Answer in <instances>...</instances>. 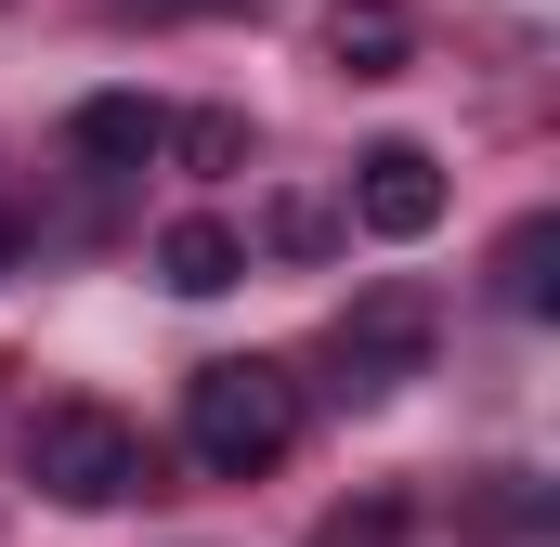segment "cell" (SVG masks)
<instances>
[{"instance_id": "obj_5", "label": "cell", "mask_w": 560, "mask_h": 547, "mask_svg": "<svg viewBox=\"0 0 560 547\" xmlns=\"http://www.w3.org/2000/svg\"><path fill=\"white\" fill-rule=\"evenodd\" d=\"M66 156H79V170H156V156H170V105H156V92H92V105L66 118Z\"/></svg>"}, {"instance_id": "obj_9", "label": "cell", "mask_w": 560, "mask_h": 547, "mask_svg": "<svg viewBox=\"0 0 560 547\" xmlns=\"http://www.w3.org/2000/svg\"><path fill=\"white\" fill-rule=\"evenodd\" d=\"M170 156L222 183V170H248V118H235V105H196V118H170Z\"/></svg>"}, {"instance_id": "obj_3", "label": "cell", "mask_w": 560, "mask_h": 547, "mask_svg": "<svg viewBox=\"0 0 560 547\" xmlns=\"http://www.w3.org/2000/svg\"><path fill=\"white\" fill-rule=\"evenodd\" d=\"M326 365H339V379H326L339 405H392V392L430 365V300H418V287H365V300L339 313Z\"/></svg>"}, {"instance_id": "obj_1", "label": "cell", "mask_w": 560, "mask_h": 547, "mask_svg": "<svg viewBox=\"0 0 560 547\" xmlns=\"http://www.w3.org/2000/svg\"><path fill=\"white\" fill-rule=\"evenodd\" d=\"M287 443H300V379H287V365L222 352V365L183 379V456H196L209 482H261Z\"/></svg>"}, {"instance_id": "obj_4", "label": "cell", "mask_w": 560, "mask_h": 547, "mask_svg": "<svg viewBox=\"0 0 560 547\" xmlns=\"http://www.w3.org/2000/svg\"><path fill=\"white\" fill-rule=\"evenodd\" d=\"M352 222L392 235V248H418L430 222H443V156L430 143H365L352 156Z\"/></svg>"}, {"instance_id": "obj_10", "label": "cell", "mask_w": 560, "mask_h": 547, "mask_svg": "<svg viewBox=\"0 0 560 547\" xmlns=\"http://www.w3.org/2000/svg\"><path fill=\"white\" fill-rule=\"evenodd\" d=\"M535 522H548V496H535V482H522V469H509V482H495V496H482V535H535Z\"/></svg>"}, {"instance_id": "obj_2", "label": "cell", "mask_w": 560, "mask_h": 547, "mask_svg": "<svg viewBox=\"0 0 560 547\" xmlns=\"http://www.w3.org/2000/svg\"><path fill=\"white\" fill-rule=\"evenodd\" d=\"M26 469H39L52 509H131L143 482H156L143 430H131V417H105V405H52L39 430H26Z\"/></svg>"}, {"instance_id": "obj_6", "label": "cell", "mask_w": 560, "mask_h": 547, "mask_svg": "<svg viewBox=\"0 0 560 547\" xmlns=\"http://www.w3.org/2000/svg\"><path fill=\"white\" fill-rule=\"evenodd\" d=\"M156 274H170V287H183V300H222V287H235V274H248V235H235V222H209V209H196V222H170V235H156Z\"/></svg>"}, {"instance_id": "obj_8", "label": "cell", "mask_w": 560, "mask_h": 547, "mask_svg": "<svg viewBox=\"0 0 560 547\" xmlns=\"http://www.w3.org/2000/svg\"><path fill=\"white\" fill-rule=\"evenodd\" d=\"M495 300H509V313H548V300H560V222H548V209L509 222V248H495Z\"/></svg>"}, {"instance_id": "obj_11", "label": "cell", "mask_w": 560, "mask_h": 547, "mask_svg": "<svg viewBox=\"0 0 560 547\" xmlns=\"http://www.w3.org/2000/svg\"><path fill=\"white\" fill-rule=\"evenodd\" d=\"M131 13H261V0H131Z\"/></svg>"}, {"instance_id": "obj_7", "label": "cell", "mask_w": 560, "mask_h": 547, "mask_svg": "<svg viewBox=\"0 0 560 547\" xmlns=\"http://www.w3.org/2000/svg\"><path fill=\"white\" fill-rule=\"evenodd\" d=\"M326 53H339L352 79H405V53H418V26H405L392 0H339V13H326Z\"/></svg>"}, {"instance_id": "obj_12", "label": "cell", "mask_w": 560, "mask_h": 547, "mask_svg": "<svg viewBox=\"0 0 560 547\" xmlns=\"http://www.w3.org/2000/svg\"><path fill=\"white\" fill-rule=\"evenodd\" d=\"M0 274H13V222H0Z\"/></svg>"}]
</instances>
